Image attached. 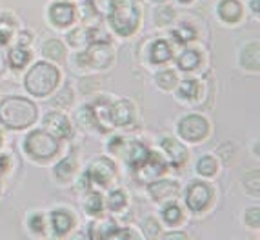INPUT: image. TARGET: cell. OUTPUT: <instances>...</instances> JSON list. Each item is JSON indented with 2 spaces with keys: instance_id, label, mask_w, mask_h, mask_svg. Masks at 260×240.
Returning <instances> with one entry per match:
<instances>
[{
  "instance_id": "obj_16",
  "label": "cell",
  "mask_w": 260,
  "mask_h": 240,
  "mask_svg": "<svg viewBox=\"0 0 260 240\" xmlns=\"http://www.w3.org/2000/svg\"><path fill=\"white\" fill-rule=\"evenodd\" d=\"M178 193L177 182H171V180H162V182H155L149 186V195L155 198V200H164V198H171Z\"/></svg>"
},
{
  "instance_id": "obj_3",
  "label": "cell",
  "mask_w": 260,
  "mask_h": 240,
  "mask_svg": "<svg viewBox=\"0 0 260 240\" xmlns=\"http://www.w3.org/2000/svg\"><path fill=\"white\" fill-rule=\"evenodd\" d=\"M109 22L118 35H131L139 26V9L129 0H113Z\"/></svg>"
},
{
  "instance_id": "obj_15",
  "label": "cell",
  "mask_w": 260,
  "mask_h": 240,
  "mask_svg": "<svg viewBox=\"0 0 260 240\" xmlns=\"http://www.w3.org/2000/svg\"><path fill=\"white\" fill-rule=\"evenodd\" d=\"M124 155H126V162L131 167H139L146 162L149 151L146 149V146L140 144V142H131V144L126 148V153H124Z\"/></svg>"
},
{
  "instance_id": "obj_1",
  "label": "cell",
  "mask_w": 260,
  "mask_h": 240,
  "mask_svg": "<svg viewBox=\"0 0 260 240\" xmlns=\"http://www.w3.org/2000/svg\"><path fill=\"white\" fill-rule=\"evenodd\" d=\"M39 115V109L27 98L9 96L0 104V122L11 129H26L33 126Z\"/></svg>"
},
{
  "instance_id": "obj_9",
  "label": "cell",
  "mask_w": 260,
  "mask_h": 240,
  "mask_svg": "<svg viewBox=\"0 0 260 240\" xmlns=\"http://www.w3.org/2000/svg\"><path fill=\"white\" fill-rule=\"evenodd\" d=\"M87 177L91 182H96L100 186H108L115 177V164L108 158H96L95 162H91Z\"/></svg>"
},
{
  "instance_id": "obj_22",
  "label": "cell",
  "mask_w": 260,
  "mask_h": 240,
  "mask_svg": "<svg viewBox=\"0 0 260 240\" xmlns=\"http://www.w3.org/2000/svg\"><path fill=\"white\" fill-rule=\"evenodd\" d=\"M199 64H200V55H199V51H193V49L184 51L182 55H180V58H178V67L184 71L195 70Z\"/></svg>"
},
{
  "instance_id": "obj_26",
  "label": "cell",
  "mask_w": 260,
  "mask_h": 240,
  "mask_svg": "<svg viewBox=\"0 0 260 240\" xmlns=\"http://www.w3.org/2000/svg\"><path fill=\"white\" fill-rule=\"evenodd\" d=\"M173 37L177 42H189V40L195 39V29L189 24H180V27L173 31Z\"/></svg>"
},
{
  "instance_id": "obj_30",
  "label": "cell",
  "mask_w": 260,
  "mask_h": 240,
  "mask_svg": "<svg viewBox=\"0 0 260 240\" xmlns=\"http://www.w3.org/2000/svg\"><path fill=\"white\" fill-rule=\"evenodd\" d=\"M86 211L89 215H99L102 211V198H100L99 193L89 195V198L86 200Z\"/></svg>"
},
{
  "instance_id": "obj_25",
  "label": "cell",
  "mask_w": 260,
  "mask_h": 240,
  "mask_svg": "<svg viewBox=\"0 0 260 240\" xmlns=\"http://www.w3.org/2000/svg\"><path fill=\"white\" fill-rule=\"evenodd\" d=\"M199 82L197 80H186V82L180 84V89H178V96H182V98H187V100H191V98H197V95H199Z\"/></svg>"
},
{
  "instance_id": "obj_18",
  "label": "cell",
  "mask_w": 260,
  "mask_h": 240,
  "mask_svg": "<svg viewBox=\"0 0 260 240\" xmlns=\"http://www.w3.org/2000/svg\"><path fill=\"white\" fill-rule=\"evenodd\" d=\"M240 62L246 70L258 71V44H247L246 48L242 49L240 55Z\"/></svg>"
},
{
  "instance_id": "obj_31",
  "label": "cell",
  "mask_w": 260,
  "mask_h": 240,
  "mask_svg": "<svg viewBox=\"0 0 260 240\" xmlns=\"http://www.w3.org/2000/svg\"><path fill=\"white\" fill-rule=\"evenodd\" d=\"M175 18V11L171 8H160L156 9L155 20L158 26H166V24H171V20Z\"/></svg>"
},
{
  "instance_id": "obj_33",
  "label": "cell",
  "mask_w": 260,
  "mask_h": 240,
  "mask_svg": "<svg viewBox=\"0 0 260 240\" xmlns=\"http://www.w3.org/2000/svg\"><path fill=\"white\" fill-rule=\"evenodd\" d=\"M144 233H146L148 238H155V236H158L160 227H158V224H156L155 218H146V220H144Z\"/></svg>"
},
{
  "instance_id": "obj_14",
  "label": "cell",
  "mask_w": 260,
  "mask_h": 240,
  "mask_svg": "<svg viewBox=\"0 0 260 240\" xmlns=\"http://www.w3.org/2000/svg\"><path fill=\"white\" fill-rule=\"evenodd\" d=\"M162 148H164L166 155H169V158H171V162H173L175 166H180V164L186 162L187 151L180 142H177L173 139H164L162 140Z\"/></svg>"
},
{
  "instance_id": "obj_29",
  "label": "cell",
  "mask_w": 260,
  "mask_h": 240,
  "mask_svg": "<svg viewBox=\"0 0 260 240\" xmlns=\"http://www.w3.org/2000/svg\"><path fill=\"white\" fill-rule=\"evenodd\" d=\"M108 205H109V210H113V211L122 210V208L126 205V195L122 191H113L108 198Z\"/></svg>"
},
{
  "instance_id": "obj_13",
  "label": "cell",
  "mask_w": 260,
  "mask_h": 240,
  "mask_svg": "<svg viewBox=\"0 0 260 240\" xmlns=\"http://www.w3.org/2000/svg\"><path fill=\"white\" fill-rule=\"evenodd\" d=\"M218 17L228 24H235L242 17V6L237 0H222L218 4Z\"/></svg>"
},
{
  "instance_id": "obj_20",
  "label": "cell",
  "mask_w": 260,
  "mask_h": 240,
  "mask_svg": "<svg viewBox=\"0 0 260 240\" xmlns=\"http://www.w3.org/2000/svg\"><path fill=\"white\" fill-rule=\"evenodd\" d=\"M75 169H77V160H75L73 155H70V157L64 158V160L55 167V175L58 180H70L71 175L75 173Z\"/></svg>"
},
{
  "instance_id": "obj_2",
  "label": "cell",
  "mask_w": 260,
  "mask_h": 240,
  "mask_svg": "<svg viewBox=\"0 0 260 240\" xmlns=\"http://www.w3.org/2000/svg\"><path fill=\"white\" fill-rule=\"evenodd\" d=\"M58 70L48 62H39L26 75V89L35 96H48L58 84Z\"/></svg>"
},
{
  "instance_id": "obj_23",
  "label": "cell",
  "mask_w": 260,
  "mask_h": 240,
  "mask_svg": "<svg viewBox=\"0 0 260 240\" xmlns=\"http://www.w3.org/2000/svg\"><path fill=\"white\" fill-rule=\"evenodd\" d=\"M42 53L51 60H62L64 58V46L58 40H48V42L42 46Z\"/></svg>"
},
{
  "instance_id": "obj_34",
  "label": "cell",
  "mask_w": 260,
  "mask_h": 240,
  "mask_svg": "<svg viewBox=\"0 0 260 240\" xmlns=\"http://www.w3.org/2000/svg\"><path fill=\"white\" fill-rule=\"evenodd\" d=\"M164 218H166V222L177 224L178 220L182 218V211L178 210L177 205H169V208H166L164 210Z\"/></svg>"
},
{
  "instance_id": "obj_4",
  "label": "cell",
  "mask_w": 260,
  "mask_h": 240,
  "mask_svg": "<svg viewBox=\"0 0 260 240\" xmlns=\"http://www.w3.org/2000/svg\"><path fill=\"white\" fill-rule=\"evenodd\" d=\"M26 151L33 158L48 160L58 153V140L48 131H33L26 139Z\"/></svg>"
},
{
  "instance_id": "obj_35",
  "label": "cell",
  "mask_w": 260,
  "mask_h": 240,
  "mask_svg": "<svg viewBox=\"0 0 260 240\" xmlns=\"http://www.w3.org/2000/svg\"><path fill=\"white\" fill-rule=\"evenodd\" d=\"M260 210L258 208H251V210H247L246 213V222L247 226H251V227H258L260 224Z\"/></svg>"
},
{
  "instance_id": "obj_32",
  "label": "cell",
  "mask_w": 260,
  "mask_h": 240,
  "mask_svg": "<svg viewBox=\"0 0 260 240\" xmlns=\"http://www.w3.org/2000/svg\"><path fill=\"white\" fill-rule=\"evenodd\" d=\"M13 24L9 20H6V18H2L0 20V44H8L9 39H11V35H13Z\"/></svg>"
},
{
  "instance_id": "obj_11",
  "label": "cell",
  "mask_w": 260,
  "mask_h": 240,
  "mask_svg": "<svg viewBox=\"0 0 260 240\" xmlns=\"http://www.w3.org/2000/svg\"><path fill=\"white\" fill-rule=\"evenodd\" d=\"M109 115H111V122L115 126H127L133 120V106L127 100H118L117 104L109 108Z\"/></svg>"
},
{
  "instance_id": "obj_43",
  "label": "cell",
  "mask_w": 260,
  "mask_h": 240,
  "mask_svg": "<svg viewBox=\"0 0 260 240\" xmlns=\"http://www.w3.org/2000/svg\"><path fill=\"white\" fill-rule=\"evenodd\" d=\"M178 2H191V0H178Z\"/></svg>"
},
{
  "instance_id": "obj_5",
  "label": "cell",
  "mask_w": 260,
  "mask_h": 240,
  "mask_svg": "<svg viewBox=\"0 0 260 240\" xmlns=\"http://www.w3.org/2000/svg\"><path fill=\"white\" fill-rule=\"evenodd\" d=\"M178 133L184 140L189 142H200L202 139H206L209 133V124L204 117L200 115H189V117L182 118L178 124Z\"/></svg>"
},
{
  "instance_id": "obj_36",
  "label": "cell",
  "mask_w": 260,
  "mask_h": 240,
  "mask_svg": "<svg viewBox=\"0 0 260 240\" xmlns=\"http://www.w3.org/2000/svg\"><path fill=\"white\" fill-rule=\"evenodd\" d=\"M68 39H70V42L73 44V46H80V44L87 39V33L84 29H75L73 33L68 35Z\"/></svg>"
},
{
  "instance_id": "obj_21",
  "label": "cell",
  "mask_w": 260,
  "mask_h": 240,
  "mask_svg": "<svg viewBox=\"0 0 260 240\" xmlns=\"http://www.w3.org/2000/svg\"><path fill=\"white\" fill-rule=\"evenodd\" d=\"M169 58H171V48L166 44V40H156L151 49V60L155 64H162Z\"/></svg>"
},
{
  "instance_id": "obj_41",
  "label": "cell",
  "mask_w": 260,
  "mask_h": 240,
  "mask_svg": "<svg viewBox=\"0 0 260 240\" xmlns=\"http://www.w3.org/2000/svg\"><path fill=\"white\" fill-rule=\"evenodd\" d=\"M20 44H29V33H20V39H18Z\"/></svg>"
},
{
  "instance_id": "obj_44",
  "label": "cell",
  "mask_w": 260,
  "mask_h": 240,
  "mask_svg": "<svg viewBox=\"0 0 260 240\" xmlns=\"http://www.w3.org/2000/svg\"><path fill=\"white\" fill-rule=\"evenodd\" d=\"M153 2H166V0H153Z\"/></svg>"
},
{
  "instance_id": "obj_45",
  "label": "cell",
  "mask_w": 260,
  "mask_h": 240,
  "mask_svg": "<svg viewBox=\"0 0 260 240\" xmlns=\"http://www.w3.org/2000/svg\"><path fill=\"white\" fill-rule=\"evenodd\" d=\"M0 71H2V58H0Z\"/></svg>"
},
{
  "instance_id": "obj_8",
  "label": "cell",
  "mask_w": 260,
  "mask_h": 240,
  "mask_svg": "<svg viewBox=\"0 0 260 240\" xmlns=\"http://www.w3.org/2000/svg\"><path fill=\"white\" fill-rule=\"evenodd\" d=\"M166 169V162L162 160V157L158 153H149L146 162L142 166L137 167V179L140 182H151L153 179H156L158 175H162Z\"/></svg>"
},
{
  "instance_id": "obj_24",
  "label": "cell",
  "mask_w": 260,
  "mask_h": 240,
  "mask_svg": "<svg viewBox=\"0 0 260 240\" xmlns=\"http://www.w3.org/2000/svg\"><path fill=\"white\" fill-rule=\"evenodd\" d=\"M27 62H29V53L24 51V49L17 48V49H13V51L9 53V65H11V67H15V70H20V67H24Z\"/></svg>"
},
{
  "instance_id": "obj_40",
  "label": "cell",
  "mask_w": 260,
  "mask_h": 240,
  "mask_svg": "<svg viewBox=\"0 0 260 240\" xmlns=\"http://www.w3.org/2000/svg\"><path fill=\"white\" fill-rule=\"evenodd\" d=\"M6 167H8V158H6V157H0V173H4Z\"/></svg>"
},
{
  "instance_id": "obj_28",
  "label": "cell",
  "mask_w": 260,
  "mask_h": 240,
  "mask_svg": "<svg viewBox=\"0 0 260 240\" xmlns=\"http://www.w3.org/2000/svg\"><path fill=\"white\" fill-rule=\"evenodd\" d=\"M177 82V77H175L173 71H162V73L156 75V84L162 87V89H171Z\"/></svg>"
},
{
  "instance_id": "obj_7",
  "label": "cell",
  "mask_w": 260,
  "mask_h": 240,
  "mask_svg": "<svg viewBox=\"0 0 260 240\" xmlns=\"http://www.w3.org/2000/svg\"><path fill=\"white\" fill-rule=\"evenodd\" d=\"M209 200H211V189L206 186L204 182H193L187 188L186 193V202H187V208L191 211H204L208 208Z\"/></svg>"
},
{
  "instance_id": "obj_42",
  "label": "cell",
  "mask_w": 260,
  "mask_h": 240,
  "mask_svg": "<svg viewBox=\"0 0 260 240\" xmlns=\"http://www.w3.org/2000/svg\"><path fill=\"white\" fill-rule=\"evenodd\" d=\"M251 8H253V11H255V13H258V11H260V0H253Z\"/></svg>"
},
{
  "instance_id": "obj_12",
  "label": "cell",
  "mask_w": 260,
  "mask_h": 240,
  "mask_svg": "<svg viewBox=\"0 0 260 240\" xmlns=\"http://www.w3.org/2000/svg\"><path fill=\"white\" fill-rule=\"evenodd\" d=\"M49 17H51L53 24L58 27L70 26L75 18V8L71 4H55L51 6V11H49Z\"/></svg>"
},
{
  "instance_id": "obj_19",
  "label": "cell",
  "mask_w": 260,
  "mask_h": 240,
  "mask_svg": "<svg viewBox=\"0 0 260 240\" xmlns=\"http://www.w3.org/2000/svg\"><path fill=\"white\" fill-rule=\"evenodd\" d=\"M51 222H53V227H55L56 235H64L71 229V224H73V218L68 211H53L51 215Z\"/></svg>"
},
{
  "instance_id": "obj_17",
  "label": "cell",
  "mask_w": 260,
  "mask_h": 240,
  "mask_svg": "<svg viewBox=\"0 0 260 240\" xmlns=\"http://www.w3.org/2000/svg\"><path fill=\"white\" fill-rule=\"evenodd\" d=\"M95 126H99L102 131L111 127V115H109V104L106 100H99L91 109Z\"/></svg>"
},
{
  "instance_id": "obj_38",
  "label": "cell",
  "mask_w": 260,
  "mask_h": 240,
  "mask_svg": "<svg viewBox=\"0 0 260 240\" xmlns=\"http://www.w3.org/2000/svg\"><path fill=\"white\" fill-rule=\"evenodd\" d=\"M29 226L33 231H42L44 229V222H42V215L40 213H35L33 217L29 218Z\"/></svg>"
},
{
  "instance_id": "obj_10",
  "label": "cell",
  "mask_w": 260,
  "mask_h": 240,
  "mask_svg": "<svg viewBox=\"0 0 260 240\" xmlns=\"http://www.w3.org/2000/svg\"><path fill=\"white\" fill-rule=\"evenodd\" d=\"M44 126L48 127L53 136H58V139H68L71 135L70 120L62 113H48L44 118Z\"/></svg>"
},
{
  "instance_id": "obj_6",
  "label": "cell",
  "mask_w": 260,
  "mask_h": 240,
  "mask_svg": "<svg viewBox=\"0 0 260 240\" xmlns=\"http://www.w3.org/2000/svg\"><path fill=\"white\" fill-rule=\"evenodd\" d=\"M77 60L80 62V64L93 65V67L104 70L113 60V49L109 48L108 42H93L91 48L87 49L80 58H77Z\"/></svg>"
},
{
  "instance_id": "obj_27",
  "label": "cell",
  "mask_w": 260,
  "mask_h": 240,
  "mask_svg": "<svg viewBox=\"0 0 260 240\" xmlns=\"http://www.w3.org/2000/svg\"><path fill=\"white\" fill-rule=\"evenodd\" d=\"M217 171V162L211 157H202L199 160V173L204 175V177H211Z\"/></svg>"
},
{
  "instance_id": "obj_37",
  "label": "cell",
  "mask_w": 260,
  "mask_h": 240,
  "mask_svg": "<svg viewBox=\"0 0 260 240\" xmlns=\"http://www.w3.org/2000/svg\"><path fill=\"white\" fill-rule=\"evenodd\" d=\"M78 120L84 124V126H93L95 120H93V113H91V108H84L80 113H78Z\"/></svg>"
},
{
  "instance_id": "obj_39",
  "label": "cell",
  "mask_w": 260,
  "mask_h": 240,
  "mask_svg": "<svg viewBox=\"0 0 260 240\" xmlns=\"http://www.w3.org/2000/svg\"><path fill=\"white\" fill-rule=\"evenodd\" d=\"M166 238H187L186 233H169V235H166Z\"/></svg>"
}]
</instances>
